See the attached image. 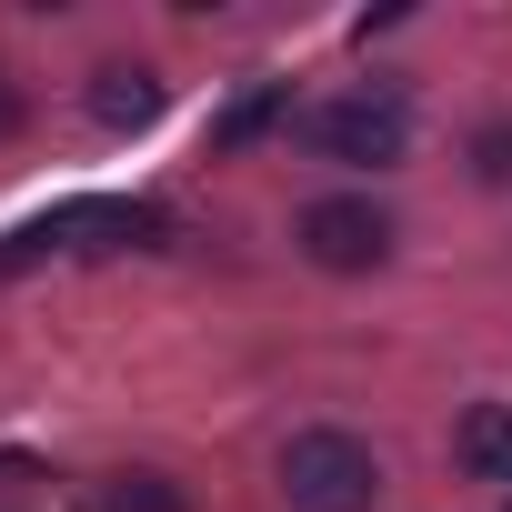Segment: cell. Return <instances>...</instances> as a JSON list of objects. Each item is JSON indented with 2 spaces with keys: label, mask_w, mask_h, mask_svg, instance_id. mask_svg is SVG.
<instances>
[{
  "label": "cell",
  "mask_w": 512,
  "mask_h": 512,
  "mask_svg": "<svg viewBox=\"0 0 512 512\" xmlns=\"http://www.w3.org/2000/svg\"><path fill=\"white\" fill-rule=\"evenodd\" d=\"M282 111H292V81H251V91H241V101L211 121V151H241V141H262Z\"/></svg>",
  "instance_id": "6"
},
{
  "label": "cell",
  "mask_w": 512,
  "mask_h": 512,
  "mask_svg": "<svg viewBox=\"0 0 512 512\" xmlns=\"http://www.w3.org/2000/svg\"><path fill=\"white\" fill-rule=\"evenodd\" d=\"M502 512H512V502H502Z\"/></svg>",
  "instance_id": "10"
},
{
  "label": "cell",
  "mask_w": 512,
  "mask_h": 512,
  "mask_svg": "<svg viewBox=\"0 0 512 512\" xmlns=\"http://www.w3.org/2000/svg\"><path fill=\"white\" fill-rule=\"evenodd\" d=\"M101 512H191V492H181L171 472H121V482L101 492Z\"/></svg>",
  "instance_id": "7"
},
{
  "label": "cell",
  "mask_w": 512,
  "mask_h": 512,
  "mask_svg": "<svg viewBox=\"0 0 512 512\" xmlns=\"http://www.w3.org/2000/svg\"><path fill=\"white\" fill-rule=\"evenodd\" d=\"M302 141H312L322 161H342V171H392V161L412 151V111H402L392 91H352V101L302 111Z\"/></svg>",
  "instance_id": "2"
},
{
  "label": "cell",
  "mask_w": 512,
  "mask_h": 512,
  "mask_svg": "<svg viewBox=\"0 0 512 512\" xmlns=\"http://www.w3.org/2000/svg\"><path fill=\"white\" fill-rule=\"evenodd\" d=\"M292 241L312 251L322 272H372L382 251H392V211H382V201H352V191H342V201H312V211L292 221Z\"/></svg>",
  "instance_id": "3"
},
{
  "label": "cell",
  "mask_w": 512,
  "mask_h": 512,
  "mask_svg": "<svg viewBox=\"0 0 512 512\" xmlns=\"http://www.w3.org/2000/svg\"><path fill=\"white\" fill-rule=\"evenodd\" d=\"M161 101H171V91H161V71H141V61H101V71H91V121H101V131H151Z\"/></svg>",
  "instance_id": "4"
},
{
  "label": "cell",
  "mask_w": 512,
  "mask_h": 512,
  "mask_svg": "<svg viewBox=\"0 0 512 512\" xmlns=\"http://www.w3.org/2000/svg\"><path fill=\"white\" fill-rule=\"evenodd\" d=\"M472 171H482V181H512V121H492V131L472 141Z\"/></svg>",
  "instance_id": "8"
},
{
  "label": "cell",
  "mask_w": 512,
  "mask_h": 512,
  "mask_svg": "<svg viewBox=\"0 0 512 512\" xmlns=\"http://www.w3.org/2000/svg\"><path fill=\"white\" fill-rule=\"evenodd\" d=\"M282 492H292V512H372L382 462L352 432H292L282 442Z\"/></svg>",
  "instance_id": "1"
},
{
  "label": "cell",
  "mask_w": 512,
  "mask_h": 512,
  "mask_svg": "<svg viewBox=\"0 0 512 512\" xmlns=\"http://www.w3.org/2000/svg\"><path fill=\"white\" fill-rule=\"evenodd\" d=\"M452 452H462L472 482H512V402H472L462 432H452Z\"/></svg>",
  "instance_id": "5"
},
{
  "label": "cell",
  "mask_w": 512,
  "mask_h": 512,
  "mask_svg": "<svg viewBox=\"0 0 512 512\" xmlns=\"http://www.w3.org/2000/svg\"><path fill=\"white\" fill-rule=\"evenodd\" d=\"M21 121H31V101H21V81L0 71V141H21Z\"/></svg>",
  "instance_id": "9"
}]
</instances>
